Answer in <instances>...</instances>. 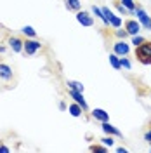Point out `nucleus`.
Listing matches in <instances>:
<instances>
[{
  "label": "nucleus",
  "mask_w": 151,
  "mask_h": 153,
  "mask_svg": "<svg viewBox=\"0 0 151 153\" xmlns=\"http://www.w3.org/2000/svg\"><path fill=\"white\" fill-rule=\"evenodd\" d=\"M116 152H118V153H127L129 150H127V148H123V146H120V148H116Z\"/></svg>",
  "instance_id": "cd10ccee"
},
{
  "label": "nucleus",
  "mask_w": 151,
  "mask_h": 153,
  "mask_svg": "<svg viewBox=\"0 0 151 153\" xmlns=\"http://www.w3.org/2000/svg\"><path fill=\"white\" fill-rule=\"evenodd\" d=\"M64 5H66L68 10H75V12H78L80 7H82V2H80V0H64Z\"/></svg>",
  "instance_id": "4468645a"
},
{
  "label": "nucleus",
  "mask_w": 151,
  "mask_h": 153,
  "mask_svg": "<svg viewBox=\"0 0 151 153\" xmlns=\"http://www.w3.org/2000/svg\"><path fill=\"white\" fill-rule=\"evenodd\" d=\"M40 47H42V44H40L38 40H35V38H26V40H24V47H23V51H24L28 56H33L35 52L40 51Z\"/></svg>",
  "instance_id": "7ed1b4c3"
},
{
  "label": "nucleus",
  "mask_w": 151,
  "mask_h": 153,
  "mask_svg": "<svg viewBox=\"0 0 151 153\" xmlns=\"http://www.w3.org/2000/svg\"><path fill=\"white\" fill-rule=\"evenodd\" d=\"M66 85H68V89H73V91H78V92H84V84H82V82H76V80H68Z\"/></svg>",
  "instance_id": "2eb2a0df"
},
{
  "label": "nucleus",
  "mask_w": 151,
  "mask_h": 153,
  "mask_svg": "<svg viewBox=\"0 0 151 153\" xmlns=\"http://www.w3.org/2000/svg\"><path fill=\"white\" fill-rule=\"evenodd\" d=\"M115 7H116V10H118V12H120L122 16H127V14H130V12H129V9H127V7L123 5L120 0H116V2H115Z\"/></svg>",
  "instance_id": "a211bd4d"
},
{
  "label": "nucleus",
  "mask_w": 151,
  "mask_h": 153,
  "mask_svg": "<svg viewBox=\"0 0 151 153\" xmlns=\"http://www.w3.org/2000/svg\"><path fill=\"white\" fill-rule=\"evenodd\" d=\"M144 141H148V143H151V131H148V132L144 134Z\"/></svg>",
  "instance_id": "bb28decb"
},
{
  "label": "nucleus",
  "mask_w": 151,
  "mask_h": 153,
  "mask_svg": "<svg viewBox=\"0 0 151 153\" xmlns=\"http://www.w3.org/2000/svg\"><path fill=\"white\" fill-rule=\"evenodd\" d=\"M144 42H146V38L141 37V35H134V37H132V45H134V47H139V45L144 44Z\"/></svg>",
  "instance_id": "aec40b11"
},
{
  "label": "nucleus",
  "mask_w": 151,
  "mask_h": 153,
  "mask_svg": "<svg viewBox=\"0 0 151 153\" xmlns=\"http://www.w3.org/2000/svg\"><path fill=\"white\" fill-rule=\"evenodd\" d=\"M21 31H23V35H24L26 38H35V37H37V31H35L33 26H23Z\"/></svg>",
  "instance_id": "f3484780"
},
{
  "label": "nucleus",
  "mask_w": 151,
  "mask_h": 153,
  "mask_svg": "<svg viewBox=\"0 0 151 153\" xmlns=\"http://www.w3.org/2000/svg\"><path fill=\"white\" fill-rule=\"evenodd\" d=\"M9 152H10V150L5 146V144H0V153H9Z\"/></svg>",
  "instance_id": "a878e982"
},
{
  "label": "nucleus",
  "mask_w": 151,
  "mask_h": 153,
  "mask_svg": "<svg viewBox=\"0 0 151 153\" xmlns=\"http://www.w3.org/2000/svg\"><path fill=\"white\" fill-rule=\"evenodd\" d=\"M135 57L142 65H151V42H144L139 47H135Z\"/></svg>",
  "instance_id": "f257e3e1"
},
{
  "label": "nucleus",
  "mask_w": 151,
  "mask_h": 153,
  "mask_svg": "<svg viewBox=\"0 0 151 153\" xmlns=\"http://www.w3.org/2000/svg\"><path fill=\"white\" fill-rule=\"evenodd\" d=\"M76 21L82 25V26H92L94 25V18L90 16V12H87V10H78L76 12Z\"/></svg>",
  "instance_id": "39448f33"
},
{
  "label": "nucleus",
  "mask_w": 151,
  "mask_h": 153,
  "mask_svg": "<svg viewBox=\"0 0 151 153\" xmlns=\"http://www.w3.org/2000/svg\"><path fill=\"white\" fill-rule=\"evenodd\" d=\"M120 2H122L123 5L129 9L130 14H134V10H135V2H134V0H120Z\"/></svg>",
  "instance_id": "6ab92c4d"
},
{
  "label": "nucleus",
  "mask_w": 151,
  "mask_h": 153,
  "mask_svg": "<svg viewBox=\"0 0 151 153\" xmlns=\"http://www.w3.org/2000/svg\"><path fill=\"white\" fill-rule=\"evenodd\" d=\"M108 59H110V65H111L115 70H120V68H122V65H120V56H116L115 52H113V54H110Z\"/></svg>",
  "instance_id": "dca6fc26"
},
{
  "label": "nucleus",
  "mask_w": 151,
  "mask_h": 153,
  "mask_svg": "<svg viewBox=\"0 0 151 153\" xmlns=\"http://www.w3.org/2000/svg\"><path fill=\"white\" fill-rule=\"evenodd\" d=\"M116 37H118V38H123V40H125V38L129 37V31H127V30L116 28Z\"/></svg>",
  "instance_id": "b1692460"
},
{
  "label": "nucleus",
  "mask_w": 151,
  "mask_h": 153,
  "mask_svg": "<svg viewBox=\"0 0 151 153\" xmlns=\"http://www.w3.org/2000/svg\"><path fill=\"white\" fill-rule=\"evenodd\" d=\"M90 152L106 153V152H108V146H106V144H92V146H90Z\"/></svg>",
  "instance_id": "412c9836"
},
{
  "label": "nucleus",
  "mask_w": 151,
  "mask_h": 153,
  "mask_svg": "<svg viewBox=\"0 0 151 153\" xmlns=\"http://www.w3.org/2000/svg\"><path fill=\"white\" fill-rule=\"evenodd\" d=\"M120 65H122V68H125V70H130V68H132V63H130L125 56L120 57Z\"/></svg>",
  "instance_id": "4be33fe9"
},
{
  "label": "nucleus",
  "mask_w": 151,
  "mask_h": 153,
  "mask_svg": "<svg viewBox=\"0 0 151 153\" xmlns=\"http://www.w3.org/2000/svg\"><path fill=\"white\" fill-rule=\"evenodd\" d=\"M12 68L9 65H5V63H0V78L2 80H5V82H9L12 80Z\"/></svg>",
  "instance_id": "9d476101"
},
{
  "label": "nucleus",
  "mask_w": 151,
  "mask_h": 153,
  "mask_svg": "<svg viewBox=\"0 0 151 153\" xmlns=\"http://www.w3.org/2000/svg\"><path fill=\"white\" fill-rule=\"evenodd\" d=\"M101 129H103L106 134H110V136H116V137H120L122 136V132L115 127V125H111L110 122H103V125H101Z\"/></svg>",
  "instance_id": "9b49d317"
},
{
  "label": "nucleus",
  "mask_w": 151,
  "mask_h": 153,
  "mask_svg": "<svg viewBox=\"0 0 151 153\" xmlns=\"http://www.w3.org/2000/svg\"><path fill=\"white\" fill-rule=\"evenodd\" d=\"M113 52L116 54V56H120V57L127 56V54L130 52V45H129L123 38H120L118 42H115V44H113Z\"/></svg>",
  "instance_id": "20e7f679"
},
{
  "label": "nucleus",
  "mask_w": 151,
  "mask_h": 153,
  "mask_svg": "<svg viewBox=\"0 0 151 153\" xmlns=\"http://www.w3.org/2000/svg\"><path fill=\"white\" fill-rule=\"evenodd\" d=\"M125 30L129 31L130 37L139 35V31H141V23H139L137 19H127V21H125Z\"/></svg>",
  "instance_id": "423d86ee"
},
{
  "label": "nucleus",
  "mask_w": 151,
  "mask_h": 153,
  "mask_svg": "<svg viewBox=\"0 0 151 153\" xmlns=\"http://www.w3.org/2000/svg\"><path fill=\"white\" fill-rule=\"evenodd\" d=\"M68 111H70V115L71 117H82V113H84V108L78 105V103H71V105L68 106Z\"/></svg>",
  "instance_id": "f8f14e48"
},
{
  "label": "nucleus",
  "mask_w": 151,
  "mask_h": 153,
  "mask_svg": "<svg viewBox=\"0 0 151 153\" xmlns=\"http://www.w3.org/2000/svg\"><path fill=\"white\" fill-rule=\"evenodd\" d=\"M70 97H71L75 103H78V105L82 106V108H84V111L89 110V105H87V101H85V97H84V92H78V91L70 89Z\"/></svg>",
  "instance_id": "6e6552de"
},
{
  "label": "nucleus",
  "mask_w": 151,
  "mask_h": 153,
  "mask_svg": "<svg viewBox=\"0 0 151 153\" xmlns=\"http://www.w3.org/2000/svg\"><path fill=\"white\" fill-rule=\"evenodd\" d=\"M101 143L106 144V146H113V144H115V139H113V136H110V134H108L106 137H103V139H101Z\"/></svg>",
  "instance_id": "5701e85b"
},
{
  "label": "nucleus",
  "mask_w": 151,
  "mask_h": 153,
  "mask_svg": "<svg viewBox=\"0 0 151 153\" xmlns=\"http://www.w3.org/2000/svg\"><path fill=\"white\" fill-rule=\"evenodd\" d=\"M92 118L94 120H97V122H110V113L106 111V110H103V108H94L92 110Z\"/></svg>",
  "instance_id": "1a4fd4ad"
},
{
  "label": "nucleus",
  "mask_w": 151,
  "mask_h": 153,
  "mask_svg": "<svg viewBox=\"0 0 151 153\" xmlns=\"http://www.w3.org/2000/svg\"><path fill=\"white\" fill-rule=\"evenodd\" d=\"M134 14L137 16V21L141 23L142 28H146V30H150V31H151V18H150V14H148L146 10L142 9L141 5H135V10H134Z\"/></svg>",
  "instance_id": "f03ea898"
},
{
  "label": "nucleus",
  "mask_w": 151,
  "mask_h": 153,
  "mask_svg": "<svg viewBox=\"0 0 151 153\" xmlns=\"http://www.w3.org/2000/svg\"><path fill=\"white\" fill-rule=\"evenodd\" d=\"M7 44H9V49L12 52H23V47H24V40L19 37H10L7 40Z\"/></svg>",
  "instance_id": "0eeeda50"
},
{
  "label": "nucleus",
  "mask_w": 151,
  "mask_h": 153,
  "mask_svg": "<svg viewBox=\"0 0 151 153\" xmlns=\"http://www.w3.org/2000/svg\"><path fill=\"white\" fill-rule=\"evenodd\" d=\"M57 108H59L61 111H66V110H68V106H66V103H64V101H61V103L57 105Z\"/></svg>",
  "instance_id": "393cba45"
},
{
  "label": "nucleus",
  "mask_w": 151,
  "mask_h": 153,
  "mask_svg": "<svg viewBox=\"0 0 151 153\" xmlns=\"http://www.w3.org/2000/svg\"><path fill=\"white\" fill-rule=\"evenodd\" d=\"M92 14H94V16H97V18L103 21L104 26H110V21H108V18L104 16V12H103V9H101V7H97V5H92Z\"/></svg>",
  "instance_id": "ddd939ff"
}]
</instances>
